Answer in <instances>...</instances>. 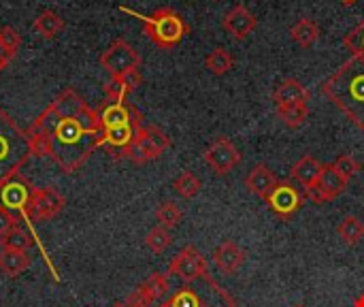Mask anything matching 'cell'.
Segmentation results:
<instances>
[{"mask_svg":"<svg viewBox=\"0 0 364 307\" xmlns=\"http://www.w3.org/2000/svg\"><path fill=\"white\" fill-rule=\"evenodd\" d=\"M322 94L339 107L348 120L364 130V58L352 56L324 83Z\"/></svg>","mask_w":364,"mask_h":307,"instance_id":"6da1fadb","label":"cell"},{"mask_svg":"<svg viewBox=\"0 0 364 307\" xmlns=\"http://www.w3.org/2000/svg\"><path fill=\"white\" fill-rule=\"evenodd\" d=\"M98 139H100V135L85 132L77 124V120H62V124L51 135V156L49 158L64 173H75L100 147Z\"/></svg>","mask_w":364,"mask_h":307,"instance_id":"7a4b0ae2","label":"cell"},{"mask_svg":"<svg viewBox=\"0 0 364 307\" xmlns=\"http://www.w3.org/2000/svg\"><path fill=\"white\" fill-rule=\"evenodd\" d=\"M119 11H124V13H128L132 17H139L143 21V26H145L147 38L156 47H160V49H173V47H177L183 41V36L190 32L188 21L177 11H173L171 6H160L151 15L136 13V11H132L128 6H119Z\"/></svg>","mask_w":364,"mask_h":307,"instance_id":"3957f363","label":"cell"},{"mask_svg":"<svg viewBox=\"0 0 364 307\" xmlns=\"http://www.w3.org/2000/svg\"><path fill=\"white\" fill-rule=\"evenodd\" d=\"M30 139L15 120L0 107V182L19 173L30 160Z\"/></svg>","mask_w":364,"mask_h":307,"instance_id":"277c9868","label":"cell"},{"mask_svg":"<svg viewBox=\"0 0 364 307\" xmlns=\"http://www.w3.org/2000/svg\"><path fill=\"white\" fill-rule=\"evenodd\" d=\"M32 194H34V186L21 173H15L0 182V207L6 209L17 222L28 220L32 224L30 220Z\"/></svg>","mask_w":364,"mask_h":307,"instance_id":"5b68a950","label":"cell"},{"mask_svg":"<svg viewBox=\"0 0 364 307\" xmlns=\"http://www.w3.org/2000/svg\"><path fill=\"white\" fill-rule=\"evenodd\" d=\"M168 147L171 137L160 126H143L134 143L124 152V158L132 160L134 165H147L151 160H158Z\"/></svg>","mask_w":364,"mask_h":307,"instance_id":"8992f818","label":"cell"},{"mask_svg":"<svg viewBox=\"0 0 364 307\" xmlns=\"http://www.w3.org/2000/svg\"><path fill=\"white\" fill-rule=\"evenodd\" d=\"M100 66L111 77H122L134 68H141V53L128 41L117 38L100 53Z\"/></svg>","mask_w":364,"mask_h":307,"instance_id":"52a82bcc","label":"cell"},{"mask_svg":"<svg viewBox=\"0 0 364 307\" xmlns=\"http://www.w3.org/2000/svg\"><path fill=\"white\" fill-rule=\"evenodd\" d=\"M305 194L301 192V188L292 182V179H284L277 182V186L273 188V192L264 199L269 209L279 218V220H290L292 216H296L301 212V207L305 205Z\"/></svg>","mask_w":364,"mask_h":307,"instance_id":"ba28073f","label":"cell"},{"mask_svg":"<svg viewBox=\"0 0 364 307\" xmlns=\"http://www.w3.org/2000/svg\"><path fill=\"white\" fill-rule=\"evenodd\" d=\"M168 276L179 278L183 284H194L198 280H203L205 276H209L207 269V259L203 256V252L194 246H186L177 252V256L171 261L168 265Z\"/></svg>","mask_w":364,"mask_h":307,"instance_id":"9c48e42d","label":"cell"},{"mask_svg":"<svg viewBox=\"0 0 364 307\" xmlns=\"http://www.w3.org/2000/svg\"><path fill=\"white\" fill-rule=\"evenodd\" d=\"M348 186H350V182L333 165H324L322 175L318 177V182L311 188L305 190V197L311 199L314 203L322 205V203H331L337 197H341L348 190Z\"/></svg>","mask_w":364,"mask_h":307,"instance_id":"30bf717a","label":"cell"},{"mask_svg":"<svg viewBox=\"0 0 364 307\" xmlns=\"http://www.w3.org/2000/svg\"><path fill=\"white\" fill-rule=\"evenodd\" d=\"M203 158L215 175H228L241 162V152L228 137H218L205 150Z\"/></svg>","mask_w":364,"mask_h":307,"instance_id":"8fae6325","label":"cell"},{"mask_svg":"<svg viewBox=\"0 0 364 307\" xmlns=\"http://www.w3.org/2000/svg\"><path fill=\"white\" fill-rule=\"evenodd\" d=\"M66 199L55 188H34L30 201V220L34 222H49L64 209Z\"/></svg>","mask_w":364,"mask_h":307,"instance_id":"7c38bea8","label":"cell"},{"mask_svg":"<svg viewBox=\"0 0 364 307\" xmlns=\"http://www.w3.org/2000/svg\"><path fill=\"white\" fill-rule=\"evenodd\" d=\"M141 128H143V124H126V126H117V128H105L100 132L98 145L107 147L111 152L113 160H122L124 152L134 143Z\"/></svg>","mask_w":364,"mask_h":307,"instance_id":"4fadbf2b","label":"cell"},{"mask_svg":"<svg viewBox=\"0 0 364 307\" xmlns=\"http://www.w3.org/2000/svg\"><path fill=\"white\" fill-rule=\"evenodd\" d=\"M98 118H100L102 130L105 128L126 126V124H143L141 111L130 103H111V100H107L105 105L98 107Z\"/></svg>","mask_w":364,"mask_h":307,"instance_id":"5bb4252c","label":"cell"},{"mask_svg":"<svg viewBox=\"0 0 364 307\" xmlns=\"http://www.w3.org/2000/svg\"><path fill=\"white\" fill-rule=\"evenodd\" d=\"M256 15L245 6V4H237L232 6L228 13H224L222 17V28L237 41H243L245 36H250L256 30Z\"/></svg>","mask_w":364,"mask_h":307,"instance_id":"9a60e30c","label":"cell"},{"mask_svg":"<svg viewBox=\"0 0 364 307\" xmlns=\"http://www.w3.org/2000/svg\"><path fill=\"white\" fill-rule=\"evenodd\" d=\"M213 263L218 265V269L226 276H235L241 265L245 263V252L235 244V241H222L215 252H213Z\"/></svg>","mask_w":364,"mask_h":307,"instance_id":"2e32d148","label":"cell"},{"mask_svg":"<svg viewBox=\"0 0 364 307\" xmlns=\"http://www.w3.org/2000/svg\"><path fill=\"white\" fill-rule=\"evenodd\" d=\"M277 175L273 173V169L269 167V165H256L250 173H247V177H245V188L252 192V194H256V197H260L262 201L273 192V188L277 186Z\"/></svg>","mask_w":364,"mask_h":307,"instance_id":"e0dca14e","label":"cell"},{"mask_svg":"<svg viewBox=\"0 0 364 307\" xmlns=\"http://www.w3.org/2000/svg\"><path fill=\"white\" fill-rule=\"evenodd\" d=\"M273 103L277 107L292 105V103H309V90L299 81V79H284L275 92H273Z\"/></svg>","mask_w":364,"mask_h":307,"instance_id":"ac0fdd59","label":"cell"},{"mask_svg":"<svg viewBox=\"0 0 364 307\" xmlns=\"http://www.w3.org/2000/svg\"><path fill=\"white\" fill-rule=\"evenodd\" d=\"M322 171H324V162H320L316 156H311V154H307V156H303L294 167H292V179H296L305 190L307 188H311L316 182H318V177L322 175Z\"/></svg>","mask_w":364,"mask_h":307,"instance_id":"d6986e66","label":"cell"},{"mask_svg":"<svg viewBox=\"0 0 364 307\" xmlns=\"http://www.w3.org/2000/svg\"><path fill=\"white\" fill-rule=\"evenodd\" d=\"M51 107L60 113L62 120H75L87 105H85V100L73 88H66V90H62L55 96V100L51 103Z\"/></svg>","mask_w":364,"mask_h":307,"instance_id":"ffe728a7","label":"cell"},{"mask_svg":"<svg viewBox=\"0 0 364 307\" xmlns=\"http://www.w3.org/2000/svg\"><path fill=\"white\" fill-rule=\"evenodd\" d=\"M30 256L28 252H19V250H9V248H0V271L6 278H17L21 276L28 267H30Z\"/></svg>","mask_w":364,"mask_h":307,"instance_id":"44dd1931","label":"cell"},{"mask_svg":"<svg viewBox=\"0 0 364 307\" xmlns=\"http://www.w3.org/2000/svg\"><path fill=\"white\" fill-rule=\"evenodd\" d=\"M290 36H292V41L296 43V45H301V47H314L318 41H320V36H322V30H320V26L311 19V17H301L292 28H290Z\"/></svg>","mask_w":364,"mask_h":307,"instance_id":"7402d4cb","label":"cell"},{"mask_svg":"<svg viewBox=\"0 0 364 307\" xmlns=\"http://www.w3.org/2000/svg\"><path fill=\"white\" fill-rule=\"evenodd\" d=\"M337 235L348 248H354L364 239V222L358 216H346L337 227Z\"/></svg>","mask_w":364,"mask_h":307,"instance_id":"603a6c76","label":"cell"},{"mask_svg":"<svg viewBox=\"0 0 364 307\" xmlns=\"http://www.w3.org/2000/svg\"><path fill=\"white\" fill-rule=\"evenodd\" d=\"M205 66H207L213 75L222 77V75H226V73L232 71V66H235V56H232L226 47H215V49H211V51L207 53Z\"/></svg>","mask_w":364,"mask_h":307,"instance_id":"cb8c5ba5","label":"cell"},{"mask_svg":"<svg viewBox=\"0 0 364 307\" xmlns=\"http://www.w3.org/2000/svg\"><path fill=\"white\" fill-rule=\"evenodd\" d=\"M34 30L43 36V38H55L62 30H64V21L55 11H43L36 19H34Z\"/></svg>","mask_w":364,"mask_h":307,"instance_id":"d4e9b609","label":"cell"},{"mask_svg":"<svg viewBox=\"0 0 364 307\" xmlns=\"http://www.w3.org/2000/svg\"><path fill=\"white\" fill-rule=\"evenodd\" d=\"M277 118L288 128H301L307 122V118H309V107H307V103L284 105V107H277Z\"/></svg>","mask_w":364,"mask_h":307,"instance_id":"484cf974","label":"cell"},{"mask_svg":"<svg viewBox=\"0 0 364 307\" xmlns=\"http://www.w3.org/2000/svg\"><path fill=\"white\" fill-rule=\"evenodd\" d=\"M139 286H141V291H143L154 303L162 301V299L168 295V291H171L168 276H166V274H160V271L151 274V276H149L143 284H139Z\"/></svg>","mask_w":364,"mask_h":307,"instance_id":"4316f807","label":"cell"},{"mask_svg":"<svg viewBox=\"0 0 364 307\" xmlns=\"http://www.w3.org/2000/svg\"><path fill=\"white\" fill-rule=\"evenodd\" d=\"M200 188H203V182H200V177L194 175L192 171H183V173L177 175L175 182H173V190H175L181 199H186V201L194 199V197L200 192Z\"/></svg>","mask_w":364,"mask_h":307,"instance_id":"83f0119b","label":"cell"},{"mask_svg":"<svg viewBox=\"0 0 364 307\" xmlns=\"http://www.w3.org/2000/svg\"><path fill=\"white\" fill-rule=\"evenodd\" d=\"M26 132H28V139H30V154L34 158L51 156V137L47 132L38 130L36 126H30Z\"/></svg>","mask_w":364,"mask_h":307,"instance_id":"f1b7e54d","label":"cell"},{"mask_svg":"<svg viewBox=\"0 0 364 307\" xmlns=\"http://www.w3.org/2000/svg\"><path fill=\"white\" fill-rule=\"evenodd\" d=\"M181 218H183V212L173 201H164V203H160L156 207V220H158V224L164 227V229H168V231L175 229V227H179Z\"/></svg>","mask_w":364,"mask_h":307,"instance_id":"f546056e","label":"cell"},{"mask_svg":"<svg viewBox=\"0 0 364 307\" xmlns=\"http://www.w3.org/2000/svg\"><path fill=\"white\" fill-rule=\"evenodd\" d=\"M145 246H147L154 254H162V252H166V250L173 246V235H171L168 229H164V227L158 224V227H154V229L147 233Z\"/></svg>","mask_w":364,"mask_h":307,"instance_id":"4dcf8cb0","label":"cell"},{"mask_svg":"<svg viewBox=\"0 0 364 307\" xmlns=\"http://www.w3.org/2000/svg\"><path fill=\"white\" fill-rule=\"evenodd\" d=\"M62 124V118H60V113L51 107V103H49V107H45L38 115H36V120L32 122V126H36L38 130H43V132H47L49 137L55 132V128Z\"/></svg>","mask_w":364,"mask_h":307,"instance_id":"1f68e13d","label":"cell"},{"mask_svg":"<svg viewBox=\"0 0 364 307\" xmlns=\"http://www.w3.org/2000/svg\"><path fill=\"white\" fill-rule=\"evenodd\" d=\"M343 45L352 56L364 58V17L343 36Z\"/></svg>","mask_w":364,"mask_h":307,"instance_id":"d6a6232c","label":"cell"},{"mask_svg":"<svg viewBox=\"0 0 364 307\" xmlns=\"http://www.w3.org/2000/svg\"><path fill=\"white\" fill-rule=\"evenodd\" d=\"M30 246H32V237H30L23 229H19V227H15L11 233H6V235L2 237V248H9V250L28 252Z\"/></svg>","mask_w":364,"mask_h":307,"instance_id":"836d02e7","label":"cell"},{"mask_svg":"<svg viewBox=\"0 0 364 307\" xmlns=\"http://www.w3.org/2000/svg\"><path fill=\"white\" fill-rule=\"evenodd\" d=\"M0 47H2L4 53L13 60V58L17 56L19 47H21V34H19L15 28H11V26L0 28Z\"/></svg>","mask_w":364,"mask_h":307,"instance_id":"e575fe53","label":"cell"},{"mask_svg":"<svg viewBox=\"0 0 364 307\" xmlns=\"http://www.w3.org/2000/svg\"><path fill=\"white\" fill-rule=\"evenodd\" d=\"M128 94H130V90H128V85L124 83L122 77H111V79L105 83V96H107V100H111V103H126Z\"/></svg>","mask_w":364,"mask_h":307,"instance_id":"d590c367","label":"cell"},{"mask_svg":"<svg viewBox=\"0 0 364 307\" xmlns=\"http://www.w3.org/2000/svg\"><path fill=\"white\" fill-rule=\"evenodd\" d=\"M75 120H77V124H79L85 132H92V135H100V132H102L100 118H98V109L85 107Z\"/></svg>","mask_w":364,"mask_h":307,"instance_id":"8d00e7d4","label":"cell"},{"mask_svg":"<svg viewBox=\"0 0 364 307\" xmlns=\"http://www.w3.org/2000/svg\"><path fill=\"white\" fill-rule=\"evenodd\" d=\"M333 167L348 179V182H352V177H356L358 173H360V162L352 156V154H341L335 162H333Z\"/></svg>","mask_w":364,"mask_h":307,"instance_id":"74e56055","label":"cell"},{"mask_svg":"<svg viewBox=\"0 0 364 307\" xmlns=\"http://www.w3.org/2000/svg\"><path fill=\"white\" fill-rule=\"evenodd\" d=\"M126 306L128 307H154V301L141 291V286H136L128 297H126Z\"/></svg>","mask_w":364,"mask_h":307,"instance_id":"f35d334b","label":"cell"},{"mask_svg":"<svg viewBox=\"0 0 364 307\" xmlns=\"http://www.w3.org/2000/svg\"><path fill=\"white\" fill-rule=\"evenodd\" d=\"M15 227H17V220H15L6 209H2V207H0V239H2L6 233H11Z\"/></svg>","mask_w":364,"mask_h":307,"instance_id":"ab89813d","label":"cell"},{"mask_svg":"<svg viewBox=\"0 0 364 307\" xmlns=\"http://www.w3.org/2000/svg\"><path fill=\"white\" fill-rule=\"evenodd\" d=\"M122 79H124V83L128 85V90H130V92H134V90L143 83V75H141V71H139V68H134V71H130V73L122 75Z\"/></svg>","mask_w":364,"mask_h":307,"instance_id":"60d3db41","label":"cell"},{"mask_svg":"<svg viewBox=\"0 0 364 307\" xmlns=\"http://www.w3.org/2000/svg\"><path fill=\"white\" fill-rule=\"evenodd\" d=\"M9 60H11V58H9V56L4 53V49L0 47V73H2L4 68H6V64H9Z\"/></svg>","mask_w":364,"mask_h":307,"instance_id":"b9f144b4","label":"cell"},{"mask_svg":"<svg viewBox=\"0 0 364 307\" xmlns=\"http://www.w3.org/2000/svg\"><path fill=\"white\" fill-rule=\"evenodd\" d=\"M341 2H343V4H346V6H352V4H356V2H358V0H341Z\"/></svg>","mask_w":364,"mask_h":307,"instance_id":"7bdbcfd3","label":"cell"},{"mask_svg":"<svg viewBox=\"0 0 364 307\" xmlns=\"http://www.w3.org/2000/svg\"><path fill=\"white\" fill-rule=\"evenodd\" d=\"M356 307H364V295L358 299V301H356Z\"/></svg>","mask_w":364,"mask_h":307,"instance_id":"ee69618b","label":"cell"},{"mask_svg":"<svg viewBox=\"0 0 364 307\" xmlns=\"http://www.w3.org/2000/svg\"><path fill=\"white\" fill-rule=\"evenodd\" d=\"M111 307H128V306H126V301H119V303H115V306H111Z\"/></svg>","mask_w":364,"mask_h":307,"instance_id":"f6af8a7d","label":"cell"},{"mask_svg":"<svg viewBox=\"0 0 364 307\" xmlns=\"http://www.w3.org/2000/svg\"><path fill=\"white\" fill-rule=\"evenodd\" d=\"M158 307H168V303H166V301H164V303H160V306Z\"/></svg>","mask_w":364,"mask_h":307,"instance_id":"bcb514c9","label":"cell"},{"mask_svg":"<svg viewBox=\"0 0 364 307\" xmlns=\"http://www.w3.org/2000/svg\"><path fill=\"white\" fill-rule=\"evenodd\" d=\"M294 307H305V306H301V303H299V306H294Z\"/></svg>","mask_w":364,"mask_h":307,"instance_id":"7dc6e473","label":"cell"},{"mask_svg":"<svg viewBox=\"0 0 364 307\" xmlns=\"http://www.w3.org/2000/svg\"><path fill=\"white\" fill-rule=\"evenodd\" d=\"M0 248H2V239H0Z\"/></svg>","mask_w":364,"mask_h":307,"instance_id":"c3c4849f","label":"cell"}]
</instances>
